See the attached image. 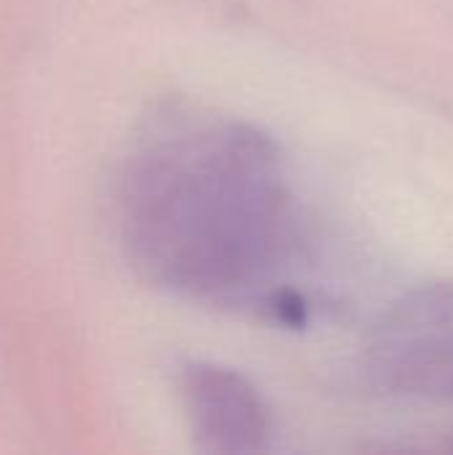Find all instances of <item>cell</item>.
<instances>
[{"mask_svg": "<svg viewBox=\"0 0 453 455\" xmlns=\"http://www.w3.org/2000/svg\"><path fill=\"white\" fill-rule=\"evenodd\" d=\"M120 232L136 269L179 296L302 315L283 288L296 253L294 197L275 144L246 123L158 115L120 176Z\"/></svg>", "mask_w": 453, "mask_h": 455, "instance_id": "cell-1", "label": "cell"}, {"mask_svg": "<svg viewBox=\"0 0 453 455\" xmlns=\"http://www.w3.org/2000/svg\"><path fill=\"white\" fill-rule=\"evenodd\" d=\"M187 413L208 453H259L270 440V411L259 392L235 371L192 365L182 381Z\"/></svg>", "mask_w": 453, "mask_h": 455, "instance_id": "cell-2", "label": "cell"}]
</instances>
